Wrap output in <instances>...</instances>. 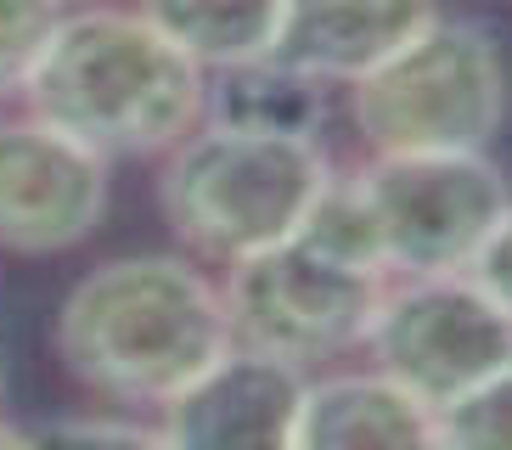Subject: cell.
Listing matches in <instances>:
<instances>
[{"label":"cell","instance_id":"cell-1","mask_svg":"<svg viewBox=\"0 0 512 450\" xmlns=\"http://www.w3.org/2000/svg\"><path fill=\"white\" fill-rule=\"evenodd\" d=\"M34 119L102 158H152L197 130L209 79L147 12H74L23 79Z\"/></svg>","mask_w":512,"mask_h":450},{"label":"cell","instance_id":"cell-2","mask_svg":"<svg viewBox=\"0 0 512 450\" xmlns=\"http://www.w3.org/2000/svg\"><path fill=\"white\" fill-rule=\"evenodd\" d=\"M231 344L226 293L169 254L107 259L57 310L68 377L119 405H164Z\"/></svg>","mask_w":512,"mask_h":450},{"label":"cell","instance_id":"cell-3","mask_svg":"<svg viewBox=\"0 0 512 450\" xmlns=\"http://www.w3.org/2000/svg\"><path fill=\"white\" fill-rule=\"evenodd\" d=\"M332 180L316 135H276L220 124L192 130L169 147L158 203L169 231L203 259H237L293 237L321 186Z\"/></svg>","mask_w":512,"mask_h":450},{"label":"cell","instance_id":"cell-4","mask_svg":"<svg viewBox=\"0 0 512 450\" xmlns=\"http://www.w3.org/2000/svg\"><path fill=\"white\" fill-rule=\"evenodd\" d=\"M349 113L372 152H484L507 119V62L479 23L434 17L349 85Z\"/></svg>","mask_w":512,"mask_h":450},{"label":"cell","instance_id":"cell-5","mask_svg":"<svg viewBox=\"0 0 512 450\" xmlns=\"http://www.w3.org/2000/svg\"><path fill=\"white\" fill-rule=\"evenodd\" d=\"M226 321L231 344L265 349L293 366H316L366 344L383 304V270L321 254L299 231L259 254L226 265Z\"/></svg>","mask_w":512,"mask_h":450},{"label":"cell","instance_id":"cell-6","mask_svg":"<svg viewBox=\"0 0 512 450\" xmlns=\"http://www.w3.org/2000/svg\"><path fill=\"white\" fill-rule=\"evenodd\" d=\"M389 270L445 276L479 259L507 209V180L484 152H377L355 175Z\"/></svg>","mask_w":512,"mask_h":450},{"label":"cell","instance_id":"cell-7","mask_svg":"<svg viewBox=\"0 0 512 450\" xmlns=\"http://www.w3.org/2000/svg\"><path fill=\"white\" fill-rule=\"evenodd\" d=\"M366 349L377 372L411 389L439 422L445 405L512 366V315L467 270L406 276V287L383 293Z\"/></svg>","mask_w":512,"mask_h":450},{"label":"cell","instance_id":"cell-8","mask_svg":"<svg viewBox=\"0 0 512 450\" xmlns=\"http://www.w3.org/2000/svg\"><path fill=\"white\" fill-rule=\"evenodd\" d=\"M107 209V158L46 119L0 124V248L62 254Z\"/></svg>","mask_w":512,"mask_h":450},{"label":"cell","instance_id":"cell-9","mask_svg":"<svg viewBox=\"0 0 512 450\" xmlns=\"http://www.w3.org/2000/svg\"><path fill=\"white\" fill-rule=\"evenodd\" d=\"M304 405V366L276 360L265 349L226 344L181 394H169L158 411L164 445L192 450H271L293 445Z\"/></svg>","mask_w":512,"mask_h":450},{"label":"cell","instance_id":"cell-10","mask_svg":"<svg viewBox=\"0 0 512 450\" xmlns=\"http://www.w3.org/2000/svg\"><path fill=\"white\" fill-rule=\"evenodd\" d=\"M434 17V0H287L265 57L316 85H355Z\"/></svg>","mask_w":512,"mask_h":450},{"label":"cell","instance_id":"cell-11","mask_svg":"<svg viewBox=\"0 0 512 450\" xmlns=\"http://www.w3.org/2000/svg\"><path fill=\"white\" fill-rule=\"evenodd\" d=\"M293 445L304 450H366V445H439L434 411L389 372H344L304 383Z\"/></svg>","mask_w":512,"mask_h":450},{"label":"cell","instance_id":"cell-12","mask_svg":"<svg viewBox=\"0 0 512 450\" xmlns=\"http://www.w3.org/2000/svg\"><path fill=\"white\" fill-rule=\"evenodd\" d=\"M287 0H147L141 12L203 68H231L271 51Z\"/></svg>","mask_w":512,"mask_h":450},{"label":"cell","instance_id":"cell-13","mask_svg":"<svg viewBox=\"0 0 512 450\" xmlns=\"http://www.w3.org/2000/svg\"><path fill=\"white\" fill-rule=\"evenodd\" d=\"M209 113L220 124H242V130H276V135H316L327 119L316 79L293 74L271 57L231 62L214 68L209 85Z\"/></svg>","mask_w":512,"mask_h":450},{"label":"cell","instance_id":"cell-14","mask_svg":"<svg viewBox=\"0 0 512 450\" xmlns=\"http://www.w3.org/2000/svg\"><path fill=\"white\" fill-rule=\"evenodd\" d=\"M439 445H473V450H507L512 445V366L484 377L456 405L439 411Z\"/></svg>","mask_w":512,"mask_h":450},{"label":"cell","instance_id":"cell-15","mask_svg":"<svg viewBox=\"0 0 512 450\" xmlns=\"http://www.w3.org/2000/svg\"><path fill=\"white\" fill-rule=\"evenodd\" d=\"M57 23H62V0H0V96L23 90V79L40 62Z\"/></svg>","mask_w":512,"mask_h":450},{"label":"cell","instance_id":"cell-16","mask_svg":"<svg viewBox=\"0 0 512 450\" xmlns=\"http://www.w3.org/2000/svg\"><path fill=\"white\" fill-rule=\"evenodd\" d=\"M467 276H473V282H479L484 293L512 315V203L501 209L496 231L484 237V248H479V259L467 265Z\"/></svg>","mask_w":512,"mask_h":450},{"label":"cell","instance_id":"cell-17","mask_svg":"<svg viewBox=\"0 0 512 450\" xmlns=\"http://www.w3.org/2000/svg\"><path fill=\"white\" fill-rule=\"evenodd\" d=\"M51 439H124V445H136V439H164V434L136 428V422H57Z\"/></svg>","mask_w":512,"mask_h":450},{"label":"cell","instance_id":"cell-18","mask_svg":"<svg viewBox=\"0 0 512 450\" xmlns=\"http://www.w3.org/2000/svg\"><path fill=\"white\" fill-rule=\"evenodd\" d=\"M0 394H6V355H0Z\"/></svg>","mask_w":512,"mask_h":450}]
</instances>
